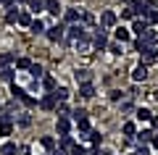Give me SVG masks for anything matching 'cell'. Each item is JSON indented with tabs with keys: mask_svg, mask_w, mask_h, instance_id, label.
<instances>
[{
	"mask_svg": "<svg viewBox=\"0 0 158 155\" xmlns=\"http://www.w3.org/2000/svg\"><path fill=\"white\" fill-rule=\"evenodd\" d=\"M19 8H16V3L13 6H8V11H6V24H19Z\"/></svg>",
	"mask_w": 158,
	"mask_h": 155,
	"instance_id": "16",
	"label": "cell"
},
{
	"mask_svg": "<svg viewBox=\"0 0 158 155\" xmlns=\"http://www.w3.org/2000/svg\"><path fill=\"white\" fill-rule=\"evenodd\" d=\"M29 32H32V34H45V32H48V27L40 21V18H34V21L29 24Z\"/></svg>",
	"mask_w": 158,
	"mask_h": 155,
	"instance_id": "23",
	"label": "cell"
},
{
	"mask_svg": "<svg viewBox=\"0 0 158 155\" xmlns=\"http://www.w3.org/2000/svg\"><path fill=\"white\" fill-rule=\"evenodd\" d=\"M150 147H158V134L153 137V142H150Z\"/></svg>",
	"mask_w": 158,
	"mask_h": 155,
	"instance_id": "46",
	"label": "cell"
},
{
	"mask_svg": "<svg viewBox=\"0 0 158 155\" xmlns=\"http://www.w3.org/2000/svg\"><path fill=\"white\" fill-rule=\"evenodd\" d=\"M77 132H79V139H87V134L92 132L90 118H82V121H77Z\"/></svg>",
	"mask_w": 158,
	"mask_h": 155,
	"instance_id": "9",
	"label": "cell"
},
{
	"mask_svg": "<svg viewBox=\"0 0 158 155\" xmlns=\"http://www.w3.org/2000/svg\"><path fill=\"white\" fill-rule=\"evenodd\" d=\"M0 155H16V145H13V142L0 145Z\"/></svg>",
	"mask_w": 158,
	"mask_h": 155,
	"instance_id": "32",
	"label": "cell"
},
{
	"mask_svg": "<svg viewBox=\"0 0 158 155\" xmlns=\"http://www.w3.org/2000/svg\"><path fill=\"white\" fill-rule=\"evenodd\" d=\"M140 55H142V63H145V66H150V63H156V61H158V50L148 47V50H142Z\"/></svg>",
	"mask_w": 158,
	"mask_h": 155,
	"instance_id": "11",
	"label": "cell"
},
{
	"mask_svg": "<svg viewBox=\"0 0 158 155\" xmlns=\"http://www.w3.org/2000/svg\"><path fill=\"white\" fill-rule=\"evenodd\" d=\"M74 147H77V142H74V137H71V134L61 137V150H63V153H69V155H71V150H74Z\"/></svg>",
	"mask_w": 158,
	"mask_h": 155,
	"instance_id": "18",
	"label": "cell"
},
{
	"mask_svg": "<svg viewBox=\"0 0 158 155\" xmlns=\"http://www.w3.org/2000/svg\"><path fill=\"white\" fill-rule=\"evenodd\" d=\"M32 21H34V16H32L29 11H21V13H19V24H21V27H29Z\"/></svg>",
	"mask_w": 158,
	"mask_h": 155,
	"instance_id": "31",
	"label": "cell"
},
{
	"mask_svg": "<svg viewBox=\"0 0 158 155\" xmlns=\"http://www.w3.org/2000/svg\"><path fill=\"white\" fill-rule=\"evenodd\" d=\"M11 63H16V55L13 53H0V68H8Z\"/></svg>",
	"mask_w": 158,
	"mask_h": 155,
	"instance_id": "26",
	"label": "cell"
},
{
	"mask_svg": "<svg viewBox=\"0 0 158 155\" xmlns=\"http://www.w3.org/2000/svg\"><path fill=\"white\" fill-rule=\"evenodd\" d=\"M29 74H32V79H34V82L45 79V68L40 66V63H32V66H29Z\"/></svg>",
	"mask_w": 158,
	"mask_h": 155,
	"instance_id": "20",
	"label": "cell"
},
{
	"mask_svg": "<svg viewBox=\"0 0 158 155\" xmlns=\"http://www.w3.org/2000/svg\"><path fill=\"white\" fill-rule=\"evenodd\" d=\"M85 155H98V147H90V150H85Z\"/></svg>",
	"mask_w": 158,
	"mask_h": 155,
	"instance_id": "45",
	"label": "cell"
},
{
	"mask_svg": "<svg viewBox=\"0 0 158 155\" xmlns=\"http://www.w3.org/2000/svg\"><path fill=\"white\" fill-rule=\"evenodd\" d=\"M63 18H66V24H79V18H82V11H77V8H66Z\"/></svg>",
	"mask_w": 158,
	"mask_h": 155,
	"instance_id": "15",
	"label": "cell"
},
{
	"mask_svg": "<svg viewBox=\"0 0 158 155\" xmlns=\"http://www.w3.org/2000/svg\"><path fill=\"white\" fill-rule=\"evenodd\" d=\"M71 118H74V124L82 121V118H87V111H85V108H74V111H71Z\"/></svg>",
	"mask_w": 158,
	"mask_h": 155,
	"instance_id": "34",
	"label": "cell"
},
{
	"mask_svg": "<svg viewBox=\"0 0 158 155\" xmlns=\"http://www.w3.org/2000/svg\"><path fill=\"white\" fill-rule=\"evenodd\" d=\"M121 111H124V113H132L135 108H132V103H127V100H124V103H121Z\"/></svg>",
	"mask_w": 158,
	"mask_h": 155,
	"instance_id": "44",
	"label": "cell"
},
{
	"mask_svg": "<svg viewBox=\"0 0 158 155\" xmlns=\"http://www.w3.org/2000/svg\"><path fill=\"white\" fill-rule=\"evenodd\" d=\"M29 66H32L29 58H16V68H19V71H29Z\"/></svg>",
	"mask_w": 158,
	"mask_h": 155,
	"instance_id": "35",
	"label": "cell"
},
{
	"mask_svg": "<svg viewBox=\"0 0 158 155\" xmlns=\"http://www.w3.org/2000/svg\"><path fill=\"white\" fill-rule=\"evenodd\" d=\"M42 87H45L48 92H53V89H56V79H53V76H48V74H45V79H42Z\"/></svg>",
	"mask_w": 158,
	"mask_h": 155,
	"instance_id": "36",
	"label": "cell"
},
{
	"mask_svg": "<svg viewBox=\"0 0 158 155\" xmlns=\"http://www.w3.org/2000/svg\"><path fill=\"white\" fill-rule=\"evenodd\" d=\"M45 37L50 39V42H61V39L66 37V27H61V24H56V27H48Z\"/></svg>",
	"mask_w": 158,
	"mask_h": 155,
	"instance_id": "4",
	"label": "cell"
},
{
	"mask_svg": "<svg viewBox=\"0 0 158 155\" xmlns=\"http://www.w3.org/2000/svg\"><path fill=\"white\" fill-rule=\"evenodd\" d=\"M85 24H82V21H79V24H69V27H66V39H69V42H77V39H82V37H85Z\"/></svg>",
	"mask_w": 158,
	"mask_h": 155,
	"instance_id": "2",
	"label": "cell"
},
{
	"mask_svg": "<svg viewBox=\"0 0 158 155\" xmlns=\"http://www.w3.org/2000/svg\"><path fill=\"white\" fill-rule=\"evenodd\" d=\"M21 155H32V153H29V150H27V147H24V150H21Z\"/></svg>",
	"mask_w": 158,
	"mask_h": 155,
	"instance_id": "48",
	"label": "cell"
},
{
	"mask_svg": "<svg viewBox=\"0 0 158 155\" xmlns=\"http://www.w3.org/2000/svg\"><path fill=\"white\" fill-rule=\"evenodd\" d=\"M45 11L53 13V16H58V13H61V3H58V0H45Z\"/></svg>",
	"mask_w": 158,
	"mask_h": 155,
	"instance_id": "27",
	"label": "cell"
},
{
	"mask_svg": "<svg viewBox=\"0 0 158 155\" xmlns=\"http://www.w3.org/2000/svg\"><path fill=\"white\" fill-rule=\"evenodd\" d=\"M79 21H82V24H85V27H87V24H92V21H95V18H92V13H82V18H79Z\"/></svg>",
	"mask_w": 158,
	"mask_h": 155,
	"instance_id": "42",
	"label": "cell"
},
{
	"mask_svg": "<svg viewBox=\"0 0 158 155\" xmlns=\"http://www.w3.org/2000/svg\"><path fill=\"white\" fill-rule=\"evenodd\" d=\"M135 116H137V121H153V111H150V108H137V111H135Z\"/></svg>",
	"mask_w": 158,
	"mask_h": 155,
	"instance_id": "21",
	"label": "cell"
},
{
	"mask_svg": "<svg viewBox=\"0 0 158 155\" xmlns=\"http://www.w3.org/2000/svg\"><path fill=\"white\" fill-rule=\"evenodd\" d=\"M13 134V121H0V137H11Z\"/></svg>",
	"mask_w": 158,
	"mask_h": 155,
	"instance_id": "29",
	"label": "cell"
},
{
	"mask_svg": "<svg viewBox=\"0 0 158 155\" xmlns=\"http://www.w3.org/2000/svg\"><path fill=\"white\" fill-rule=\"evenodd\" d=\"M79 95H82V97H92V95H95V87H92V82L79 84Z\"/></svg>",
	"mask_w": 158,
	"mask_h": 155,
	"instance_id": "28",
	"label": "cell"
},
{
	"mask_svg": "<svg viewBox=\"0 0 158 155\" xmlns=\"http://www.w3.org/2000/svg\"><path fill=\"white\" fill-rule=\"evenodd\" d=\"M87 139H90L92 145H100V132H90V134H87Z\"/></svg>",
	"mask_w": 158,
	"mask_h": 155,
	"instance_id": "41",
	"label": "cell"
},
{
	"mask_svg": "<svg viewBox=\"0 0 158 155\" xmlns=\"http://www.w3.org/2000/svg\"><path fill=\"white\" fill-rule=\"evenodd\" d=\"M56 105H58V100L53 97L50 92L40 97V108H42V111H48V113H56Z\"/></svg>",
	"mask_w": 158,
	"mask_h": 155,
	"instance_id": "5",
	"label": "cell"
},
{
	"mask_svg": "<svg viewBox=\"0 0 158 155\" xmlns=\"http://www.w3.org/2000/svg\"><path fill=\"white\" fill-rule=\"evenodd\" d=\"M145 21L150 24V27H158V8H156V11H150V13H148V16H145Z\"/></svg>",
	"mask_w": 158,
	"mask_h": 155,
	"instance_id": "37",
	"label": "cell"
},
{
	"mask_svg": "<svg viewBox=\"0 0 158 155\" xmlns=\"http://www.w3.org/2000/svg\"><path fill=\"white\" fill-rule=\"evenodd\" d=\"M74 45H77V50H82V53H90V47H92V39L85 34V37H82V39H77Z\"/></svg>",
	"mask_w": 158,
	"mask_h": 155,
	"instance_id": "24",
	"label": "cell"
},
{
	"mask_svg": "<svg viewBox=\"0 0 158 155\" xmlns=\"http://www.w3.org/2000/svg\"><path fill=\"white\" fill-rule=\"evenodd\" d=\"M74 79H77L79 84L92 82V71H90V68H77V71H74Z\"/></svg>",
	"mask_w": 158,
	"mask_h": 155,
	"instance_id": "12",
	"label": "cell"
},
{
	"mask_svg": "<svg viewBox=\"0 0 158 155\" xmlns=\"http://www.w3.org/2000/svg\"><path fill=\"white\" fill-rule=\"evenodd\" d=\"M56 132H58V137H66V134H71V121H69V118H58Z\"/></svg>",
	"mask_w": 158,
	"mask_h": 155,
	"instance_id": "8",
	"label": "cell"
},
{
	"mask_svg": "<svg viewBox=\"0 0 158 155\" xmlns=\"http://www.w3.org/2000/svg\"><path fill=\"white\" fill-rule=\"evenodd\" d=\"M153 137H156V132H153V129H142V132H137V142L140 145H150L153 142Z\"/></svg>",
	"mask_w": 158,
	"mask_h": 155,
	"instance_id": "10",
	"label": "cell"
},
{
	"mask_svg": "<svg viewBox=\"0 0 158 155\" xmlns=\"http://www.w3.org/2000/svg\"><path fill=\"white\" fill-rule=\"evenodd\" d=\"M11 92H13V97H16V100H21V103H24L27 108L40 105V103H37V97H32V95H29L24 87H19V84H11Z\"/></svg>",
	"mask_w": 158,
	"mask_h": 155,
	"instance_id": "1",
	"label": "cell"
},
{
	"mask_svg": "<svg viewBox=\"0 0 158 155\" xmlns=\"http://www.w3.org/2000/svg\"><path fill=\"white\" fill-rule=\"evenodd\" d=\"M92 47L95 50H106L108 47V29H95V34H92Z\"/></svg>",
	"mask_w": 158,
	"mask_h": 155,
	"instance_id": "3",
	"label": "cell"
},
{
	"mask_svg": "<svg viewBox=\"0 0 158 155\" xmlns=\"http://www.w3.org/2000/svg\"><path fill=\"white\" fill-rule=\"evenodd\" d=\"M0 3H3L6 8H8V6H13V0H0Z\"/></svg>",
	"mask_w": 158,
	"mask_h": 155,
	"instance_id": "47",
	"label": "cell"
},
{
	"mask_svg": "<svg viewBox=\"0 0 158 155\" xmlns=\"http://www.w3.org/2000/svg\"><path fill=\"white\" fill-rule=\"evenodd\" d=\"M50 95L58 100V103H66V100H69V89H66V87H56Z\"/></svg>",
	"mask_w": 158,
	"mask_h": 155,
	"instance_id": "25",
	"label": "cell"
},
{
	"mask_svg": "<svg viewBox=\"0 0 158 155\" xmlns=\"http://www.w3.org/2000/svg\"><path fill=\"white\" fill-rule=\"evenodd\" d=\"M145 79H148V66H145V63H140V66L132 71V82H145Z\"/></svg>",
	"mask_w": 158,
	"mask_h": 155,
	"instance_id": "13",
	"label": "cell"
},
{
	"mask_svg": "<svg viewBox=\"0 0 158 155\" xmlns=\"http://www.w3.org/2000/svg\"><path fill=\"white\" fill-rule=\"evenodd\" d=\"M121 132H124L127 139H135V137H137V124H135V121H127L124 126H121Z\"/></svg>",
	"mask_w": 158,
	"mask_h": 155,
	"instance_id": "19",
	"label": "cell"
},
{
	"mask_svg": "<svg viewBox=\"0 0 158 155\" xmlns=\"http://www.w3.org/2000/svg\"><path fill=\"white\" fill-rule=\"evenodd\" d=\"M142 42H145L148 45V47H156V45H158V32H156V29H150V27H148L145 29V34H142Z\"/></svg>",
	"mask_w": 158,
	"mask_h": 155,
	"instance_id": "7",
	"label": "cell"
},
{
	"mask_svg": "<svg viewBox=\"0 0 158 155\" xmlns=\"http://www.w3.org/2000/svg\"><path fill=\"white\" fill-rule=\"evenodd\" d=\"M132 155H150V150H148L145 145H140V147H137V150H135V153H132Z\"/></svg>",
	"mask_w": 158,
	"mask_h": 155,
	"instance_id": "43",
	"label": "cell"
},
{
	"mask_svg": "<svg viewBox=\"0 0 158 155\" xmlns=\"http://www.w3.org/2000/svg\"><path fill=\"white\" fill-rule=\"evenodd\" d=\"M27 6H29V13L32 16H40V13L45 11V0H29Z\"/></svg>",
	"mask_w": 158,
	"mask_h": 155,
	"instance_id": "14",
	"label": "cell"
},
{
	"mask_svg": "<svg viewBox=\"0 0 158 155\" xmlns=\"http://www.w3.org/2000/svg\"><path fill=\"white\" fill-rule=\"evenodd\" d=\"M0 76L6 79V82L13 84V68H11V66H8V68H0Z\"/></svg>",
	"mask_w": 158,
	"mask_h": 155,
	"instance_id": "39",
	"label": "cell"
},
{
	"mask_svg": "<svg viewBox=\"0 0 158 155\" xmlns=\"http://www.w3.org/2000/svg\"><path fill=\"white\" fill-rule=\"evenodd\" d=\"M116 21H118V16L113 11H103V16H100V27L103 29H113V27H116Z\"/></svg>",
	"mask_w": 158,
	"mask_h": 155,
	"instance_id": "6",
	"label": "cell"
},
{
	"mask_svg": "<svg viewBox=\"0 0 158 155\" xmlns=\"http://www.w3.org/2000/svg\"><path fill=\"white\" fill-rule=\"evenodd\" d=\"M113 37H116V42H121V45H124V42H129L132 32H129V29H124V27H121V29H116V32H113Z\"/></svg>",
	"mask_w": 158,
	"mask_h": 155,
	"instance_id": "22",
	"label": "cell"
},
{
	"mask_svg": "<svg viewBox=\"0 0 158 155\" xmlns=\"http://www.w3.org/2000/svg\"><path fill=\"white\" fill-rule=\"evenodd\" d=\"M108 97H111L113 103H124V92H121V89H111V95H108Z\"/></svg>",
	"mask_w": 158,
	"mask_h": 155,
	"instance_id": "38",
	"label": "cell"
},
{
	"mask_svg": "<svg viewBox=\"0 0 158 155\" xmlns=\"http://www.w3.org/2000/svg\"><path fill=\"white\" fill-rule=\"evenodd\" d=\"M150 27V24L145 21V18H135V24H132V32L137 34V37H142V34H145V29Z\"/></svg>",
	"mask_w": 158,
	"mask_h": 155,
	"instance_id": "17",
	"label": "cell"
},
{
	"mask_svg": "<svg viewBox=\"0 0 158 155\" xmlns=\"http://www.w3.org/2000/svg\"><path fill=\"white\" fill-rule=\"evenodd\" d=\"M121 18H127V21H129V18H132V21H135V18H137V13H135V8H132V6H127V8H121Z\"/></svg>",
	"mask_w": 158,
	"mask_h": 155,
	"instance_id": "33",
	"label": "cell"
},
{
	"mask_svg": "<svg viewBox=\"0 0 158 155\" xmlns=\"http://www.w3.org/2000/svg\"><path fill=\"white\" fill-rule=\"evenodd\" d=\"M19 3H29V0H19Z\"/></svg>",
	"mask_w": 158,
	"mask_h": 155,
	"instance_id": "49",
	"label": "cell"
},
{
	"mask_svg": "<svg viewBox=\"0 0 158 155\" xmlns=\"http://www.w3.org/2000/svg\"><path fill=\"white\" fill-rule=\"evenodd\" d=\"M40 145H42L48 153H53V150H56V137H42V139H40Z\"/></svg>",
	"mask_w": 158,
	"mask_h": 155,
	"instance_id": "30",
	"label": "cell"
},
{
	"mask_svg": "<svg viewBox=\"0 0 158 155\" xmlns=\"http://www.w3.org/2000/svg\"><path fill=\"white\" fill-rule=\"evenodd\" d=\"M108 50L113 55H121V42H108Z\"/></svg>",
	"mask_w": 158,
	"mask_h": 155,
	"instance_id": "40",
	"label": "cell"
}]
</instances>
